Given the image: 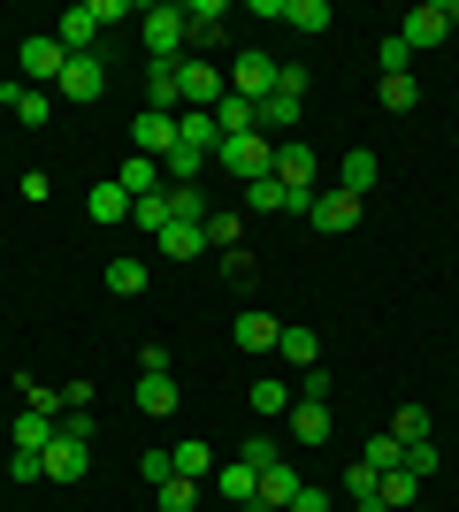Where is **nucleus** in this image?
<instances>
[{"label": "nucleus", "instance_id": "1", "mask_svg": "<svg viewBox=\"0 0 459 512\" xmlns=\"http://www.w3.org/2000/svg\"><path fill=\"white\" fill-rule=\"evenodd\" d=\"M306 85H314V77H306L299 62H276V92H268V100L253 107V130L284 146L291 130H299V115H306Z\"/></svg>", "mask_w": 459, "mask_h": 512}, {"label": "nucleus", "instance_id": "2", "mask_svg": "<svg viewBox=\"0 0 459 512\" xmlns=\"http://www.w3.org/2000/svg\"><path fill=\"white\" fill-rule=\"evenodd\" d=\"M138 23H146V54H153V62H184V54H192V39H184V8H176V0L138 8Z\"/></svg>", "mask_w": 459, "mask_h": 512}, {"label": "nucleus", "instance_id": "3", "mask_svg": "<svg viewBox=\"0 0 459 512\" xmlns=\"http://www.w3.org/2000/svg\"><path fill=\"white\" fill-rule=\"evenodd\" d=\"M215 161L238 176V184H261V176L276 169V138H261V130H245V138H222Z\"/></svg>", "mask_w": 459, "mask_h": 512}, {"label": "nucleus", "instance_id": "4", "mask_svg": "<svg viewBox=\"0 0 459 512\" xmlns=\"http://www.w3.org/2000/svg\"><path fill=\"white\" fill-rule=\"evenodd\" d=\"M222 31H230V8H222V0H184V39H192L199 62H215Z\"/></svg>", "mask_w": 459, "mask_h": 512}, {"label": "nucleus", "instance_id": "5", "mask_svg": "<svg viewBox=\"0 0 459 512\" xmlns=\"http://www.w3.org/2000/svg\"><path fill=\"white\" fill-rule=\"evenodd\" d=\"M230 92L261 107L268 92H276V54H261V46H245V54H230Z\"/></svg>", "mask_w": 459, "mask_h": 512}, {"label": "nucleus", "instance_id": "6", "mask_svg": "<svg viewBox=\"0 0 459 512\" xmlns=\"http://www.w3.org/2000/svg\"><path fill=\"white\" fill-rule=\"evenodd\" d=\"M360 214H368V199H352V192H337V184H329V192H314V207H306V222H314V230H322V237H345L352 222H360Z\"/></svg>", "mask_w": 459, "mask_h": 512}, {"label": "nucleus", "instance_id": "7", "mask_svg": "<svg viewBox=\"0 0 459 512\" xmlns=\"http://www.w3.org/2000/svg\"><path fill=\"white\" fill-rule=\"evenodd\" d=\"M62 69H69V46L54 39V31L23 39V77H31V92H39V85H62Z\"/></svg>", "mask_w": 459, "mask_h": 512}, {"label": "nucleus", "instance_id": "8", "mask_svg": "<svg viewBox=\"0 0 459 512\" xmlns=\"http://www.w3.org/2000/svg\"><path fill=\"white\" fill-rule=\"evenodd\" d=\"M176 85H184V107H215L222 92H230V77H222L215 62H199V54H184V62H176Z\"/></svg>", "mask_w": 459, "mask_h": 512}, {"label": "nucleus", "instance_id": "9", "mask_svg": "<svg viewBox=\"0 0 459 512\" xmlns=\"http://www.w3.org/2000/svg\"><path fill=\"white\" fill-rule=\"evenodd\" d=\"M276 184L284 192H322V161H314V146H276Z\"/></svg>", "mask_w": 459, "mask_h": 512}, {"label": "nucleus", "instance_id": "10", "mask_svg": "<svg viewBox=\"0 0 459 512\" xmlns=\"http://www.w3.org/2000/svg\"><path fill=\"white\" fill-rule=\"evenodd\" d=\"M375 184H383V161H375V146H345V153H337V192L368 199Z\"/></svg>", "mask_w": 459, "mask_h": 512}, {"label": "nucleus", "instance_id": "11", "mask_svg": "<svg viewBox=\"0 0 459 512\" xmlns=\"http://www.w3.org/2000/svg\"><path fill=\"white\" fill-rule=\"evenodd\" d=\"M85 467H92V444H77V436H62L54 428V444H46V482H85Z\"/></svg>", "mask_w": 459, "mask_h": 512}, {"label": "nucleus", "instance_id": "12", "mask_svg": "<svg viewBox=\"0 0 459 512\" xmlns=\"http://www.w3.org/2000/svg\"><path fill=\"white\" fill-rule=\"evenodd\" d=\"M398 39L414 46V54H421V46H444V39H452V23H444V0H421V8H406Z\"/></svg>", "mask_w": 459, "mask_h": 512}, {"label": "nucleus", "instance_id": "13", "mask_svg": "<svg viewBox=\"0 0 459 512\" xmlns=\"http://www.w3.org/2000/svg\"><path fill=\"white\" fill-rule=\"evenodd\" d=\"M54 92H69V100H100V92H108V62H100V54H69V69H62V85Z\"/></svg>", "mask_w": 459, "mask_h": 512}, {"label": "nucleus", "instance_id": "14", "mask_svg": "<svg viewBox=\"0 0 459 512\" xmlns=\"http://www.w3.org/2000/svg\"><path fill=\"white\" fill-rule=\"evenodd\" d=\"M207 482H215V490L230 497V505H238V512H253V505H261V474L245 467V459H222V467L207 474Z\"/></svg>", "mask_w": 459, "mask_h": 512}, {"label": "nucleus", "instance_id": "15", "mask_svg": "<svg viewBox=\"0 0 459 512\" xmlns=\"http://www.w3.org/2000/svg\"><path fill=\"white\" fill-rule=\"evenodd\" d=\"M54 39H62L69 54H100V16H92V0H77V8L54 23Z\"/></svg>", "mask_w": 459, "mask_h": 512}, {"label": "nucleus", "instance_id": "16", "mask_svg": "<svg viewBox=\"0 0 459 512\" xmlns=\"http://www.w3.org/2000/svg\"><path fill=\"white\" fill-rule=\"evenodd\" d=\"M131 146L146 153V161H169V146H176V115H153V107H146V115L131 123Z\"/></svg>", "mask_w": 459, "mask_h": 512}, {"label": "nucleus", "instance_id": "17", "mask_svg": "<svg viewBox=\"0 0 459 512\" xmlns=\"http://www.w3.org/2000/svg\"><path fill=\"white\" fill-rule=\"evenodd\" d=\"M230 329H238V352H276V337H284V321H276V314H261V306H245V314L230 321Z\"/></svg>", "mask_w": 459, "mask_h": 512}, {"label": "nucleus", "instance_id": "18", "mask_svg": "<svg viewBox=\"0 0 459 512\" xmlns=\"http://www.w3.org/2000/svg\"><path fill=\"white\" fill-rule=\"evenodd\" d=\"M115 184L131 192V207H138V199H153V192H169V176H161V161H146V153H131V161L115 169Z\"/></svg>", "mask_w": 459, "mask_h": 512}, {"label": "nucleus", "instance_id": "19", "mask_svg": "<svg viewBox=\"0 0 459 512\" xmlns=\"http://www.w3.org/2000/svg\"><path fill=\"white\" fill-rule=\"evenodd\" d=\"M291 444H329V406L322 398H291Z\"/></svg>", "mask_w": 459, "mask_h": 512}, {"label": "nucleus", "instance_id": "20", "mask_svg": "<svg viewBox=\"0 0 459 512\" xmlns=\"http://www.w3.org/2000/svg\"><path fill=\"white\" fill-rule=\"evenodd\" d=\"M146 107H153V115H184V85H176V62H153V69H146Z\"/></svg>", "mask_w": 459, "mask_h": 512}, {"label": "nucleus", "instance_id": "21", "mask_svg": "<svg viewBox=\"0 0 459 512\" xmlns=\"http://www.w3.org/2000/svg\"><path fill=\"white\" fill-rule=\"evenodd\" d=\"M199 230H207V253H238V245H245V214L238 207H215Z\"/></svg>", "mask_w": 459, "mask_h": 512}, {"label": "nucleus", "instance_id": "22", "mask_svg": "<svg viewBox=\"0 0 459 512\" xmlns=\"http://www.w3.org/2000/svg\"><path fill=\"white\" fill-rule=\"evenodd\" d=\"M85 214L100 222V230H108V222H123V214H131V192H123V184L108 176V184H92V192H85Z\"/></svg>", "mask_w": 459, "mask_h": 512}, {"label": "nucleus", "instance_id": "23", "mask_svg": "<svg viewBox=\"0 0 459 512\" xmlns=\"http://www.w3.org/2000/svg\"><path fill=\"white\" fill-rule=\"evenodd\" d=\"M176 398H184V390H176V375H138V413H153V421H161V413H176Z\"/></svg>", "mask_w": 459, "mask_h": 512}, {"label": "nucleus", "instance_id": "24", "mask_svg": "<svg viewBox=\"0 0 459 512\" xmlns=\"http://www.w3.org/2000/svg\"><path fill=\"white\" fill-rule=\"evenodd\" d=\"M161 253L169 260H199L207 253V230H199V222H169V230H161Z\"/></svg>", "mask_w": 459, "mask_h": 512}, {"label": "nucleus", "instance_id": "25", "mask_svg": "<svg viewBox=\"0 0 459 512\" xmlns=\"http://www.w3.org/2000/svg\"><path fill=\"white\" fill-rule=\"evenodd\" d=\"M276 352H284L299 375H306V367H322V337H314V329H284V337H276Z\"/></svg>", "mask_w": 459, "mask_h": 512}, {"label": "nucleus", "instance_id": "26", "mask_svg": "<svg viewBox=\"0 0 459 512\" xmlns=\"http://www.w3.org/2000/svg\"><path fill=\"white\" fill-rule=\"evenodd\" d=\"M54 428H62L54 413H31V406H23L16 413V451H46V444H54Z\"/></svg>", "mask_w": 459, "mask_h": 512}, {"label": "nucleus", "instance_id": "27", "mask_svg": "<svg viewBox=\"0 0 459 512\" xmlns=\"http://www.w3.org/2000/svg\"><path fill=\"white\" fill-rule=\"evenodd\" d=\"M291 497H299V482H291V467H284V459H276V467L261 474V505H253V512H284Z\"/></svg>", "mask_w": 459, "mask_h": 512}, {"label": "nucleus", "instance_id": "28", "mask_svg": "<svg viewBox=\"0 0 459 512\" xmlns=\"http://www.w3.org/2000/svg\"><path fill=\"white\" fill-rule=\"evenodd\" d=\"M375 100L391 107V115H414V100H421V85H414V69H406V77H375Z\"/></svg>", "mask_w": 459, "mask_h": 512}, {"label": "nucleus", "instance_id": "29", "mask_svg": "<svg viewBox=\"0 0 459 512\" xmlns=\"http://www.w3.org/2000/svg\"><path fill=\"white\" fill-rule=\"evenodd\" d=\"M284 23H291V31H306V39H314V31H329V23H337V16H329V0H284Z\"/></svg>", "mask_w": 459, "mask_h": 512}, {"label": "nucleus", "instance_id": "30", "mask_svg": "<svg viewBox=\"0 0 459 512\" xmlns=\"http://www.w3.org/2000/svg\"><path fill=\"white\" fill-rule=\"evenodd\" d=\"M215 130H222V138H245V130H253V100L222 92V100H215Z\"/></svg>", "mask_w": 459, "mask_h": 512}, {"label": "nucleus", "instance_id": "31", "mask_svg": "<svg viewBox=\"0 0 459 512\" xmlns=\"http://www.w3.org/2000/svg\"><path fill=\"white\" fill-rule=\"evenodd\" d=\"M199 169H207V153H199V146H184V138H176V146H169V161H161V176H169V184H199Z\"/></svg>", "mask_w": 459, "mask_h": 512}, {"label": "nucleus", "instance_id": "32", "mask_svg": "<svg viewBox=\"0 0 459 512\" xmlns=\"http://www.w3.org/2000/svg\"><path fill=\"white\" fill-rule=\"evenodd\" d=\"M253 413H261V421L291 413V383H284V375H261V383H253Z\"/></svg>", "mask_w": 459, "mask_h": 512}, {"label": "nucleus", "instance_id": "33", "mask_svg": "<svg viewBox=\"0 0 459 512\" xmlns=\"http://www.w3.org/2000/svg\"><path fill=\"white\" fill-rule=\"evenodd\" d=\"M207 192H199V184H169V222H207Z\"/></svg>", "mask_w": 459, "mask_h": 512}, {"label": "nucleus", "instance_id": "34", "mask_svg": "<svg viewBox=\"0 0 459 512\" xmlns=\"http://www.w3.org/2000/svg\"><path fill=\"white\" fill-rule=\"evenodd\" d=\"M108 291L115 299H138V291H146V260H131V253L108 260Z\"/></svg>", "mask_w": 459, "mask_h": 512}, {"label": "nucleus", "instance_id": "35", "mask_svg": "<svg viewBox=\"0 0 459 512\" xmlns=\"http://www.w3.org/2000/svg\"><path fill=\"white\" fill-rule=\"evenodd\" d=\"M176 474H192V482H207V474H215V444H199V436H184V444H176Z\"/></svg>", "mask_w": 459, "mask_h": 512}, {"label": "nucleus", "instance_id": "36", "mask_svg": "<svg viewBox=\"0 0 459 512\" xmlns=\"http://www.w3.org/2000/svg\"><path fill=\"white\" fill-rule=\"evenodd\" d=\"M360 467H375V474H391V467H406V444H398L391 428H383V436H375V444L360 451Z\"/></svg>", "mask_w": 459, "mask_h": 512}, {"label": "nucleus", "instance_id": "37", "mask_svg": "<svg viewBox=\"0 0 459 512\" xmlns=\"http://www.w3.org/2000/svg\"><path fill=\"white\" fill-rule=\"evenodd\" d=\"M375 490H383V512H406V505H414V490H421V482H414L406 467H391L383 482H375Z\"/></svg>", "mask_w": 459, "mask_h": 512}, {"label": "nucleus", "instance_id": "38", "mask_svg": "<svg viewBox=\"0 0 459 512\" xmlns=\"http://www.w3.org/2000/svg\"><path fill=\"white\" fill-rule=\"evenodd\" d=\"M391 436H398V444H429V406H398Z\"/></svg>", "mask_w": 459, "mask_h": 512}, {"label": "nucleus", "instance_id": "39", "mask_svg": "<svg viewBox=\"0 0 459 512\" xmlns=\"http://www.w3.org/2000/svg\"><path fill=\"white\" fill-rule=\"evenodd\" d=\"M199 505V482L192 474H169V482H161V512H192Z\"/></svg>", "mask_w": 459, "mask_h": 512}, {"label": "nucleus", "instance_id": "40", "mask_svg": "<svg viewBox=\"0 0 459 512\" xmlns=\"http://www.w3.org/2000/svg\"><path fill=\"white\" fill-rule=\"evenodd\" d=\"M406 62H414V46L398 39V31H391L383 46H375V69H383V77H406Z\"/></svg>", "mask_w": 459, "mask_h": 512}, {"label": "nucleus", "instance_id": "41", "mask_svg": "<svg viewBox=\"0 0 459 512\" xmlns=\"http://www.w3.org/2000/svg\"><path fill=\"white\" fill-rule=\"evenodd\" d=\"M131 222H138V230H153V237H161V230H169V192L138 199V207H131Z\"/></svg>", "mask_w": 459, "mask_h": 512}, {"label": "nucleus", "instance_id": "42", "mask_svg": "<svg viewBox=\"0 0 459 512\" xmlns=\"http://www.w3.org/2000/svg\"><path fill=\"white\" fill-rule=\"evenodd\" d=\"M238 459H245L253 474H268L276 459H284V444H276V436H253V444H238Z\"/></svg>", "mask_w": 459, "mask_h": 512}, {"label": "nucleus", "instance_id": "43", "mask_svg": "<svg viewBox=\"0 0 459 512\" xmlns=\"http://www.w3.org/2000/svg\"><path fill=\"white\" fill-rule=\"evenodd\" d=\"M138 474H146L153 490H161V482H169V474H176V451H146V459H138Z\"/></svg>", "mask_w": 459, "mask_h": 512}, {"label": "nucleus", "instance_id": "44", "mask_svg": "<svg viewBox=\"0 0 459 512\" xmlns=\"http://www.w3.org/2000/svg\"><path fill=\"white\" fill-rule=\"evenodd\" d=\"M406 474L429 482V474H437V444H406Z\"/></svg>", "mask_w": 459, "mask_h": 512}, {"label": "nucleus", "instance_id": "45", "mask_svg": "<svg viewBox=\"0 0 459 512\" xmlns=\"http://www.w3.org/2000/svg\"><path fill=\"white\" fill-rule=\"evenodd\" d=\"M8 474H16V482H46V451H16Z\"/></svg>", "mask_w": 459, "mask_h": 512}, {"label": "nucleus", "instance_id": "46", "mask_svg": "<svg viewBox=\"0 0 459 512\" xmlns=\"http://www.w3.org/2000/svg\"><path fill=\"white\" fill-rule=\"evenodd\" d=\"M16 123L46 130V92H31V85H23V100H16Z\"/></svg>", "mask_w": 459, "mask_h": 512}, {"label": "nucleus", "instance_id": "47", "mask_svg": "<svg viewBox=\"0 0 459 512\" xmlns=\"http://www.w3.org/2000/svg\"><path fill=\"white\" fill-rule=\"evenodd\" d=\"M222 260V276H230V283H253V253H245V245H238V253H215Z\"/></svg>", "mask_w": 459, "mask_h": 512}, {"label": "nucleus", "instance_id": "48", "mask_svg": "<svg viewBox=\"0 0 459 512\" xmlns=\"http://www.w3.org/2000/svg\"><path fill=\"white\" fill-rule=\"evenodd\" d=\"M284 512H329V490H306V482H299V497H291Z\"/></svg>", "mask_w": 459, "mask_h": 512}, {"label": "nucleus", "instance_id": "49", "mask_svg": "<svg viewBox=\"0 0 459 512\" xmlns=\"http://www.w3.org/2000/svg\"><path fill=\"white\" fill-rule=\"evenodd\" d=\"M444 23H452V31H459V0H444Z\"/></svg>", "mask_w": 459, "mask_h": 512}]
</instances>
